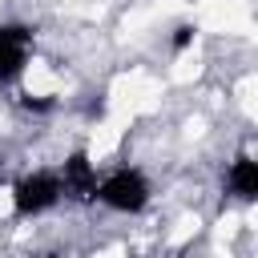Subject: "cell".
Segmentation results:
<instances>
[{
    "label": "cell",
    "instance_id": "cell-5",
    "mask_svg": "<svg viewBox=\"0 0 258 258\" xmlns=\"http://www.w3.org/2000/svg\"><path fill=\"white\" fill-rule=\"evenodd\" d=\"M222 194L238 206H258V153L242 149L222 169Z\"/></svg>",
    "mask_w": 258,
    "mask_h": 258
},
{
    "label": "cell",
    "instance_id": "cell-2",
    "mask_svg": "<svg viewBox=\"0 0 258 258\" xmlns=\"http://www.w3.org/2000/svg\"><path fill=\"white\" fill-rule=\"evenodd\" d=\"M97 206L121 218H141L153 206V181L141 165H117L109 173H101L97 185Z\"/></svg>",
    "mask_w": 258,
    "mask_h": 258
},
{
    "label": "cell",
    "instance_id": "cell-1",
    "mask_svg": "<svg viewBox=\"0 0 258 258\" xmlns=\"http://www.w3.org/2000/svg\"><path fill=\"white\" fill-rule=\"evenodd\" d=\"M64 198V177H60V165H40V169H24L12 185H8V210L12 218H44L52 214Z\"/></svg>",
    "mask_w": 258,
    "mask_h": 258
},
{
    "label": "cell",
    "instance_id": "cell-4",
    "mask_svg": "<svg viewBox=\"0 0 258 258\" xmlns=\"http://www.w3.org/2000/svg\"><path fill=\"white\" fill-rule=\"evenodd\" d=\"M60 177H64V198L81 202V206H97V185H101V169L93 161V153L81 145L60 161Z\"/></svg>",
    "mask_w": 258,
    "mask_h": 258
},
{
    "label": "cell",
    "instance_id": "cell-6",
    "mask_svg": "<svg viewBox=\"0 0 258 258\" xmlns=\"http://www.w3.org/2000/svg\"><path fill=\"white\" fill-rule=\"evenodd\" d=\"M129 258H145V254H129Z\"/></svg>",
    "mask_w": 258,
    "mask_h": 258
},
{
    "label": "cell",
    "instance_id": "cell-3",
    "mask_svg": "<svg viewBox=\"0 0 258 258\" xmlns=\"http://www.w3.org/2000/svg\"><path fill=\"white\" fill-rule=\"evenodd\" d=\"M36 28L24 20H0V85H16L32 73Z\"/></svg>",
    "mask_w": 258,
    "mask_h": 258
}]
</instances>
